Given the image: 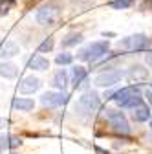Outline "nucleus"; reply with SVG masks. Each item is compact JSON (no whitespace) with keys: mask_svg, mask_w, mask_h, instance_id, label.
<instances>
[{"mask_svg":"<svg viewBox=\"0 0 152 154\" xmlns=\"http://www.w3.org/2000/svg\"><path fill=\"white\" fill-rule=\"evenodd\" d=\"M99 105H101V99L96 92L83 94L77 99V103H75V118L83 123H88L99 110Z\"/></svg>","mask_w":152,"mask_h":154,"instance_id":"obj_1","label":"nucleus"},{"mask_svg":"<svg viewBox=\"0 0 152 154\" xmlns=\"http://www.w3.org/2000/svg\"><path fill=\"white\" fill-rule=\"evenodd\" d=\"M108 48H110L108 41L92 42V44H88L86 48H83V50L79 51V59H81V61H88V63H96V61L101 59V57L106 55Z\"/></svg>","mask_w":152,"mask_h":154,"instance_id":"obj_2","label":"nucleus"},{"mask_svg":"<svg viewBox=\"0 0 152 154\" xmlns=\"http://www.w3.org/2000/svg\"><path fill=\"white\" fill-rule=\"evenodd\" d=\"M106 121L110 123L112 130H114V132H117V134L128 136V134L132 132L128 119L125 118V114H123V112H119V110H114V108L106 110Z\"/></svg>","mask_w":152,"mask_h":154,"instance_id":"obj_3","label":"nucleus"},{"mask_svg":"<svg viewBox=\"0 0 152 154\" xmlns=\"http://www.w3.org/2000/svg\"><path fill=\"white\" fill-rule=\"evenodd\" d=\"M147 44H148V38L143 33L130 35V37H125V38H121V41H119V48L121 50H126V51H139V50L147 48Z\"/></svg>","mask_w":152,"mask_h":154,"instance_id":"obj_4","label":"nucleus"},{"mask_svg":"<svg viewBox=\"0 0 152 154\" xmlns=\"http://www.w3.org/2000/svg\"><path fill=\"white\" fill-rule=\"evenodd\" d=\"M35 18H37V24H41V26H51L59 18V9L55 6H42L37 11Z\"/></svg>","mask_w":152,"mask_h":154,"instance_id":"obj_5","label":"nucleus"},{"mask_svg":"<svg viewBox=\"0 0 152 154\" xmlns=\"http://www.w3.org/2000/svg\"><path fill=\"white\" fill-rule=\"evenodd\" d=\"M123 75L125 73L121 70H106L96 77V85L97 86H114L116 83H119L123 79Z\"/></svg>","mask_w":152,"mask_h":154,"instance_id":"obj_6","label":"nucleus"},{"mask_svg":"<svg viewBox=\"0 0 152 154\" xmlns=\"http://www.w3.org/2000/svg\"><path fill=\"white\" fill-rule=\"evenodd\" d=\"M138 94H141L139 88H138L136 85H132V86H125V88H121V90H117V92H114L112 99H114V103H116L117 106L123 108V106L126 105V101L132 99V97H134V95H138Z\"/></svg>","mask_w":152,"mask_h":154,"instance_id":"obj_7","label":"nucleus"},{"mask_svg":"<svg viewBox=\"0 0 152 154\" xmlns=\"http://www.w3.org/2000/svg\"><path fill=\"white\" fill-rule=\"evenodd\" d=\"M41 103L44 106H62V105L68 103V94L64 90H61V92H46L41 97Z\"/></svg>","mask_w":152,"mask_h":154,"instance_id":"obj_8","label":"nucleus"},{"mask_svg":"<svg viewBox=\"0 0 152 154\" xmlns=\"http://www.w3.org/2000/svg\"><path fill=\"white\" fill-rule=\"evenodd\" d=\"M147 75H148V72H147V68H143V66H139V64H134V66H130L128 68V72H126V77H128V81L130 83H141V81H145L147 79Z\"/></svg>","mask_w":152,"mask_h":154,"instance_id":"obj_9","label":"nucleus"},{"mask_svg":"<svg viewBox=\"0 0 152 154\" xmlns=\"http://www.w3.org/2000/svg\"><path fill=\"white\" fill-rule=\"evenodd\" d=\"M41 88V81L37 79V77L29 75V77H24V79L20 81V85H18V90H20V94H33Z\"/></svg>","mask_w":152,"mask_h":154,"instance_id":"obj_10","label":"nucleus"},{"mask_svg":"<svg viewBox=\"0 0 152 154\" xmlns=\"http://www.w3.org/2000/svg\"><path fill=\"white\" fill-rule=\"evenodd\" d=\"M18 55V44L13 41H4L0 44V59H11Z\"/></svg>","mask_w":152,"mask_h":154,"instance_id":"obj_11","label":"nucleus"},{"mask_svg":"<svg viewBox=\"0 0 152 154\" xmlns=\"http://www.w3.org/2000/svg\"><path fill=\"white\" fill-rule=\"evenodd\" d=\"M28 68L42 72V70H48V68H50V61L46 59L44 55H41V53H35V55L31 57V59L28 61Z\"/></svg>","mask_w":152,"mask_h":154,"instance_id":"obj_12","label":"nucleus"},{"mask_svg":"<svg viewBox=\"0 0 152 154\" xmlns=\"http://www.w3.org/2000/svg\"><path fill=\"white\" fill-rule=\"evenodd\" d=\"M86 77L88 75H86V70L83 66H73L71 68V85H73L75 90L86 83Z\"/></svg>","mask_w":152,"mask_h":154,"instance_id":"obj_13","label":"nucleus"},{"mask_svg":"<svg viewBox=\"0 0 152 154\" xmlns=\"http://www.w3.org/2000/svg\"><path fill=\"white\" fill-rule=\"evenodd\" d=\"M134 112H132V118H134L138 123H143V121H148L150 119V108L147 105H138L136 108H132Z\"/></svg>","mask_w":152,"mask_h":154,"instance_id":"obj_14","label":"nucleus"},{"mask_svg":"<svg viewBox=\"0 0 152 154\" xmlns=\"http://www.w3.org/2000/svg\"><path fill=\"white\" fill-rule=\"evenodd\" d=\"M0 75L6 79H15L18 75V66L13 63H0Z\"/></svg>","mask_w":152,"mask_h":154,"instance_id":"obj_15","label":"nucleus"},{"mask_svg":"<svg viewBox=\"0 0 152 154\" xmlns=\"http://www.w3.org/2000/svg\"><path fill=\"white\" fill-rule=\"evenodd\" d=\"M33 106H35L33 99H28V97H17V99H13V108L18 110V112H29V110H33Z\"/></svg>","mask_w":152,"mask_h":154,"instance_id":"obj_16","label":"nucleus"},{"mask_svg":"<svg viewBox=\"0 0 152 154\" xmlns=\"http://www.w3.org/2000/svg\"><path fill=\"white\" fill-rule=\"evenodd\" d=\"M51 85L55 88H59V90H64L66 85H68V73L66 70H59V72H55L53 75V79H51Z\"/></svg>","mask_w":152,"mask_h":154,"instance_id":"obj_17","label":"nucleus"},{"mask_svg":"<svg viewBox=\"0 0 152 154\" xmlns=\"http://www.w3.org/2000/svg\"><path fill=\"white\" fill-rule=\"evenodd\" d=\"M79 42H83V35L81 33H70L62 41V46L68 48V46H75V44H79Z\"/></svg>","mask_w":152,"mask_h":154,"instance_id":"obj_18","label":"nucleus"},{"mask_svg":"<svg viewBox=\"0 0 152 154\" xmlns=\"http://www.w3.org/2000/svg\"><path fill=\"white\" fill-rule=\"evenodd\" d=\"M17 4V0H0V17H4L8 15Z\"/></svg>","mask_w":152,"mask_h":154,"instance_id":"obj_19","label":"nucleus"},{"mask_svg":"<svg viewBox=\"0 0 152 154\" xmlns=\"http://www.w3.org/2000/svg\"><path fill=\"white\" fill-rule=\"evenodd\" d=\"M110 6L114 9H126L130 6H134V0H110Z\"/></svg>","mask_w":152,"mask_h":154,"instance_id":"obj_20","label":"nucleus"},{"mask_svg":"<svg viewBox=\"0 0 152 154\" xmlns=\"http://www.w3.org/2000/svg\"><path fill=\"white\" fill-rule=\"evenodd\" d=\"M71 61H73V57H71V53H66V51H62V53H59V55L55 57V63H57V64H61V66L71 64Z\"/></svg>","mask_w":152,"mask_h":154,"instance_id":"obj_21","label":"nucleus"},{"mask_svg":"<svg viewBox=\"0 0 152 154\" xmlns=\"http://www.w3.org/2000/svg\"><path fill=\"white\" fill-rule=\"evenodd\" d=\"M51 50H53V37H48L46 41L39 46V53H48Z\"/></svg>","mask_w":152,"mask_h":154,"instance_id":"obj_22","label":"nucleus"},{"mask_svg":"<svg viewBox=\"0 0 152 154\" xmlns=\"http://www.w3.org/2000/svg\"><path fill=\"white\" fill-rule=\"evenodd\" d=\"M2 149H11L9 136H0V150H2Z\"/></svg>","mask_w":152,"mask_h":154,"instance_id":"obj_23","label":"nucleus"},{"mask_svg":"<svg viewBox=\"0 0 152 154\" xmlns=\"http://www.w3.org/2000/svg\"><path fill=\"white\" fill-rule=\"evenodd\" d=\"M145 61H147V64H148V68H152V51H148V53L145 55Z\"/></svg>","mask_w":152,"mask_h":154,"instance_id":"obj_24","label":"nucleus"},{"mask_svg":"<svg viewBox=\"0 0 152 154\" xmlns=\"http://www.w3.org/2000/svg\"><path fill=\"white\" fill-rule=\"evenodd\" d=\"M145 95H147V101H148V103H150V106H152V90H147V94H145Z\"/></svg>","mask_w":152,"mask_h":154,"instance_id":"obj_25","label":"nucleus"},{"mask_svg":"<svg viewBox=\"0 0 152 154\" xmlns=\"http://www.w3.org/2000/svg\"><path fill=\"white\" fill-rule=\"evenodd\" d=\"M6 127V119H0V128H4Z\"/></svg>","mask_w":152,"mask_h":154,"instance_id":"obj_26","label":"nucleus"},{"mask_svg":"<svg viewBox=\"0 0 152 154\" xmlns=\"http://www.w3.org/2000/svg\"><path fill=\"white\" fill-rule=\"evenodd\" d=\"M97 152H99V154H110V152H106V150H103V149H97Z\"/></svg>","mask_w":152,"mask_h":154,"instance_id":"obj_27","label":"nucleus"},{"mask_svg":"<svg viewBox=\"0 0 152 154\" xmlns=\"http://www.w3.org/2000/svg\"><path fill=\"white\" fill-rule=\"evenodd\" d=\"M150 128H152V119H150Z\"/></svg>","mask_w":152,"mask_h":154,"instance_id":"obj_28","label":"nucleus"},{"mask_svg":"<svg viewBox=\"0 0 152 154\" xmlns=\"http://www.w3.org/2000/svg\"><path fill=\"white\" fill-rule=\"evenodd\" d=\"M150 85H152V79H150Z\"/></svg>","mask_w":152,"mask_h":154,"instance_id":"obj_29","label":"nucleus"}]
</instances>
